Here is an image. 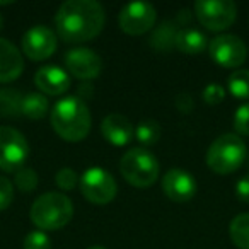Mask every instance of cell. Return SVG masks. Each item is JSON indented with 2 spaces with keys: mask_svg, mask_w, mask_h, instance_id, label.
<instances>
[{
  "mask_svg": "<svg viewBox=\"0 0 249 249\" xmlns=\"http://www.w3.org/2000/svg\"><path fill=\"white\" fill-rule=\"evenodd\" d=\"M80 193L94 205H106L114 200L118 184L113 174L103 167H90L80 176Z\"/></svg>",
  "mask_w": 249,
  "mask_h": 249,
  "instance_id": "8",
  "label": "cell"
},
{
  "mask_svg": "<svg viewBox=\"0 0 249 249\" xmlns=\"http://www.w3.org/2000/svg\"><path fill=\"white\" fill-rule=\"evenodd\" d=\"M87 249H106L104 246H90V248H87Z\"/></svg>",
  "mask_w": 249,
  "mask_h": 249,
  "instance_id": "33",
  "label": "cell"
},
{
  "mask_svg": "<svg viewBox=\"0 0 249 249\" xmlns=\"http://www.w3.org/2000/svg\"><path fill=\"white\" fill-rule=\"evenodd\" d=\"M22 52L33 62L50 58L56 52V35L46 26H33L22 36Z\"/></svg>",
  "mask_w": 249,
  "mask_h": 249,
  "instance_id": "11",
  "label": "cell"
},
{
  "mask_svg": "<svg viewBox=\"0 0 249 249\" xmlns=\"http://www.w3.org/2000/svg\"><path fill=\"white\" fill-rule=\"evenodd\" d=\"M79 179H80V178L77 176V173L73 169H70V167H63V169H60L58 173H56V176H55L56 186H58L60 190H63V191L73 190V188L77 186V183H79Z\"/></svg>",
  "mask_w": 249,
  "mask_h": 249,
  "instance_id": "26",
  "label": "cell"
},
{
  "mask_svg": "<svg viewBox=\"0 0 249 249\" xmlns=\"http://www.w3.org/2000/svg\"><path fill=\"white\" fill-rule=\"evenodd\" d=\"M14 184L22 193H31V191H35L36 186H38V174H36V171L31 169V167H21V169L16 173Z\"/></svg>",
  "mask_w": 249,
  "mask_h": 249,
  "instance_id": "24",
  "label": "cell"
},
{
  "mask_svg": "<svg viewBox=\"0 0 249 249\" xmlns=\"http://www.w3.org/2000/svg\"><path fill=\"white\" fill-rule=\"evenodd\" d=\"M135 139L145 147L156 145V143L159 142V139H160L159 123H157L156 120H143L142 123L137 126Z\"/></svg>",
  "mask_w": 249,
  "mask_h": 249,
  "instance_id": "23",
  "label": "cell"
},
{
  "mask_svg": "<svg viewBox=\"0 0 249 249\" xmlns=\"http://www.w3.org/2000/svg\"><path fill=\"white\" fill-rule=\"evenodd\" d=\"M121 176L135 188H149L159 178V160L145 147L130 149L120 160Z\"/></svg>",
  "mask_w": 249,
  "mask_h": 249,
  "instance_id": "5",
  "label": "cell"
},
{
  "mask_svg": "<svg viewBox=\"0 0 249 249\" xmlns=\"http://www.w3.org/2000/svg\"><path fill=\"white\" fill-rule=\"evenodd\" d=\"M208 52L213 62L225 69H237L248 56L244 41L234 35H220L213 38L208 45Z\"/></svg>",
  "mask_w": 249,
  "mask_h": 249,
  "instance_id": "10",
  "label": "cell"
},
{
  "mask_svg": "<svg viewBox=\"0 0 249 249\" xmlns=\"http://www.w3.org/2000/svg\"><path fill=\"white\" fill-rule=\"evenodd\" d=\"M92 86H90L89 82H82L79 86V96H80V99H82V97H90L92 96Z\"/></svg>",
  "mask_w": 249,
  "mask_h": 249,
  "instance_id": "32",
  "label": "cell"
},
{
  "mask_svg": "<svg viewBox=\"0 0 249 249\" xmlns=\"http://www.w3.org/2000/svg\"><path fill=\"white\" fill-rule=\"evenodd\" d=\"M178 26L174 22L167 21L162 22L159 28H156V31L152 33L150 38V45L157 50V52H171L173 48H176V36H178Z\"/></svg>",
  "mask_w": 249,
  "mask_h": 249,
  "instance_id": "18",
  "label": "cell"
},
{
  "mask_svg": "<svg viewBox=\"0 0 249 249\" xmlns=\"http://www.w3.org/2000/svg\"><path fill=\"white\" fill-rule=\"evenodd\" d=\"M248 160H249V159H248Z\"/></svg>",
  "mask_w": 249,
  "mask_h": 249,
  "instance_id": "35",
  "label": "cell"
},
{
  "mask_svg": "<svg viewBox=\"0 0 249 249\" xmlns=\"http://www.w3.org/2000/svg\"><path fill=\"white\" fill-rule=\"evenodd\" d=\"M35 84L41 94L46 96H62L70 89V75L67 70L55 65H46L36 72Z\"/></svg>",
  "mask_w": 249,
  "mask_h": 249,
  "instance_id": "14",
  "label": "cell"
},
{
  "mask_svg": "<svg viewBox=\"0 0 249 249\" xmlns=\"http://www.w3.org/2000/svg\"><path fill=\"white\" fill-rule=\"evenodd\" d=\"M234 130L237 135H249V103L237 107L234 114Z\"/></svg>",
  "mask_w": 249,
  "mask_h": 249,
  "instance_id": "27",
  "label": "cell"
},
{
  "mask_svg": "<svg viewBox=\"0 0 249 249\" xmlns=\"http://www.w3.org/2000/svg\"><path fill=\"white\" fill-rule=\"evenodd\" d=\"M157 19L156 7L147 2H132L120 11V28L130 36H140L154 28Z\"/></svg>",
  "mask_w": 249,
  "mask_h": 249,
  "instance_id": "9",
  "label": "cell"
},
{
  "mask_svg": "<svg viewBox=\"0 0 249 249\" xmlns=\"http://www.w3.org/2000/svg\"><path fill=\"white\" fill-rule=\"evenodd\" d=\"M106 14L94 0H67L55 16L56 35L62 41L79 45L96 38L104 28Z\"/></svg>",
  "mask_w": 249,
  "mask_h": 249,
  "instance_id": "1",
  "label": "cell"
},
{
  "mask_svg": "<svg viewBox=\"0 0 249 249\" xmlns=\"http://www.w3.org/2000/svg\"><path fill=\"white\" fill-rule=\"evenodd\" d=\"M229 90L237 99H249V70L239 69L229 75Z\"/></svg>",
  "mask_w": 249,
  "mask_h": 249,
  "instance_id": "22",
  "label": "cell"
},
{
  "mask_svg": "<svg viewBox=\"0 0 249 249\" xmlns=\"http://www.w3.org/2000/svg\"><path fill=\"white\" fill-rule=\"evenodd\" d=\"M22 97L19 90L2 89L0 90V114L2 116H19L21 114Z\"/></svg>",
  "mask_w": 249,
  "mask_h": 249,
  "instance_id": "21",
  "label": "cell"
},
{
  "mask_svg": "<svg viewBox=\"0 0 249 249\" xmlns=\"http://www.w3.org/2000/svg\"><path fill=\"white\" fill-rule=\"evenodd\" d=\"M231 241L239 249H249V213H239L229 225Z\"/></svg>",
  "mask_w": 249,
  "mask_h": 249,
  "instance_id": "20",
  "label": "cell"
},
{
  "mask_svg": "<svg viewBox=\"0 0 249 249\" xmlns=\"http://www.w3.org/2000/svg\"><path fill=\"white\" fill-rule=\"evenodd\" d=\"M246 143L235 133H224L213 140L207 152V166L217 174H231L246 160Z\"/></svg>",
  "mask_w": 249,
  "mask_h": 249,
  "instance_id": "4",
  "label": "cell"
},
{
  "mask_svg": "<svg viewBox=\"0 0 249 249\" xmlns=\"http://www.w3.org/2000/svg\"><path fill=\"white\" fill-rule=\"evenodd\" d=\"M48 99L41 92H29L22 97L21 114L31 118V120H41L48 113Z\"/></svg>",
  "mask_w": 249,
  "mask_h": 249,
  "instance_id": "19",
  "label": "cell"
},
{
  "mask_svg": "<svg viewBox=\"0 0 249 249\" xmlns=\"http://www.w3.org/2000/svg\"><path fill=\"white\" fill-rule=\"evenodd\" d=\"M193 106H195L193 99H191L188 94H179V96L176 97V107L181 113H190V111L193 109Z\"/></svg>",
  "mask_w": 249,
  "mask_h": 249,
  "instance_id": "31",
  "label": "cell"
},
{
  "mask_svg": "<svg viewBox=\"0 0 249 249\" xmlns=\"http://www.w3.org/2000/svg\"><path fill=\"white\" fill-rule=\"evenodd\" d=\"M14 201V184L7 178L0 176V212L7 210Z\"/></svg>",
  "mask_w": 249,
  "mask_h": 249,
  "instance_id": "28",
  "label": "cell"
},
{
  "mask_svg": "<svg viewBox=\"0 0 249 249\" xmlns=\"http://www.w3.org/2000/svg\"><path fill=\"white\" fill-rule=\"evenodd\" d=\"M235 195L241 201L249 203V174L248 176H242L241 179L235 184Z\"/></svg>",
  "mask_w": 249,
  "mask_h": 249,
  "instance_id": "30",
  "label": "cell"
},
{
  "mask_svg": "<svg viewBox=\"0 0 249 249\" xmlns=\"http://www.w3.org/2000/svg\"><path fill=\"white\" fill-rule=\"evenodd\" d=\"M29 215L39 231H58L72 220L73 205L67 195L50 191L36 198Z\"/></svg>",
  "mask_w": 249,
  "mask_h": 249,
  "instance_id": "3",
  "label": "cell"
},
{
  "mask_svg": "<svg viewBox=\"0 0 249 249\" xmlns=\"http://www.w3.org/2000/svg\"><path fill=\"white\" fill-rule=\"evenodd\" d=\"M29 157V143L19 130L0 126V169L18 173Z\"/></svg>",
  "mask_w": 249,
  "mask_h": 249,
  "instance_id": "6",
  "label": "cell"
},
{
  "mask_svg": "<svg viewBox=\"0 0 249 249\" xmlns=\"http://www.w3.org/2000/svg\"><path fill=\"white\" fill-rule=\"evenodd\" d=\"M2 26H4V18H2V14H0V29H2Z\"/></svg>",
  "mask_w": 249,
  "mask_h": 249,
  "instance_id": "34",
  "label": "cell"
},
{
  "mask_svg": "<svg viewBox=\"0 0 249 249\" xmlns=\"http://www.w3.org/2000/svg\"><path fill=\"white\" fill-rule=\"evenodd\" d=\"M195 16L208 31H224L234 24L237 7L231 0H198L195 4Z\"/></svg>",
  "mask_w": 249,
  "mask_h": 249,
  "instance_id": "7",
  "label": "cell"
},
{
  "mask_svg": "<svg viewBox=\"0 0 249 249\" xmlns=\"http://www.w3.org/2000/svg\"><path fill=\"white\" fill-rule=\"evenodd\" d=\"M162 191L169 200L176 203L190 201L196 193V181L183 169H171L162 178Z\"/></svg>",
  "mask_w": 249,
  "mask_h": 249,
  "instance_id": "13",
  "label": "cell"
},
{
  "mask_svg": "<svg viewBox=\"0 0 249 249\" xmlns=\"http://www.w3.org/2000/svg\"><path fill=\"white\" fill-rule=\"evenodd\" d=\"M101 132L103 137L106 139V142L113 143L116 147H123L126 143L132 142L135 130H133L132 121L123 114H107L101 123Z\"/></svg>",
  "mask_w": 249,
  "mask_h": 249,
  "instance_id": "15",
  "label": "cell"
},
{
  "mask_svg": "<svg viewBox=\"0 0 249 249\" xmlns=\"http://www.w3.org/2000/svg\"><path fill=\"white\" fill-rule=\"evenodd\" d=\"M225 97V90L220 84H208L203 89V101L210 106H217Z\"/></svg>",
  "mask_w": 249,
  "mask_h": 249,
  "instance_id": "29",
  "label": "cell"
},
{
  "mask_svg": "<svg viewBox=\"0 0 249 249\" xmlns=\"http://www.w3.org/2000/svg\"><path fill=\"white\" fill-rule=\"evenodd\" d=\"M53 130L65 142H80L90 132V113L87 104L79 96L60 99L52 109Z\"/></svg>",
  "mask_w": 249,
  "mask_h": 249,
  "instance_id": "2",
  "label": "cell"
},
{
  "mask_svg": "<svg viewBox=\"0 0 249 249\" xmlns=\"http://www.w3.org/2000/svg\"><path fill=\"white\" fill-rule=\"evenodd\" d=\"M208 45V39L200 29L196 28H183L178 31L176 48L186 55H198L205 52Z\"/></svg>",
  "mask_w": 249,
  "mask_h": 249,
  "instance_id": "17",
  "label": "cell"
},
{
  "mask_svg": "<svg viewBox=\"0 0 249 249\" xmlns=\"http://www.w3.org/2000/svg\"><path fill=\"white\" fill-rule=\"evenodd\" d=\"M24 70V60L18 46L9 39L0 38V82H12Z\"/></svg>",
  "mask_w": 249,
  "mask_h": 249,
  "instance_id": "16",
  "label": "cell"
},
{
  "mask_svg": "<svg viewBox=\"0 0 249 249\" xmlns=\"http://www.w3.org/2000/svg\"><path fill=\"white\" fill-rule=\"evenodd\" d=\"M65 67L70 75L80 80H92L101 73L103 62L96 52L89 48H73L67 52Z\"/></svg>",
  "mask_w": 249,
  "mask_h": 249,
  "instance_id": "12",
  "label": "cell"
},
{
  "mask_svg": "<svg viewBox=\"0 0 249 249\" xmlns=\"http://www.w3.org/2000/svg\"><path fill=\"white\" fill-rule=\"evenodd\" d=\"M24 249H52V239L43 231H31L24 237Z\"/></svg>",
  "mask_w": 249,
  "mask_h": 249,
  "instance_id": "25",
  "label": "cell"
}]
</instances>
